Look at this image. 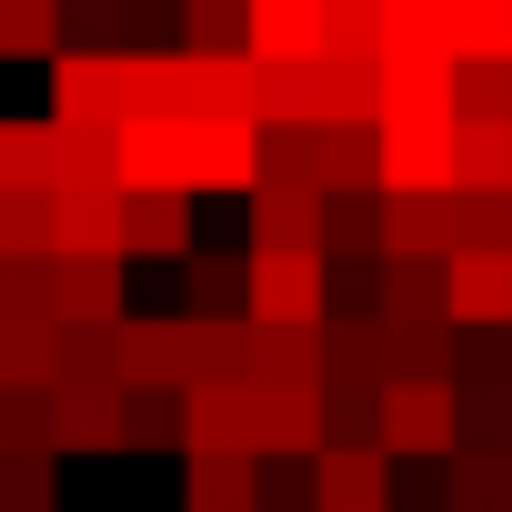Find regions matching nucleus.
I'll return each instance as SVG.
<instances>
[{
  "label": "nucleus",
  "mask_w": 512,
  "mask_h": 512,
  "mask_svg": "<svg viewBox=\"0 0 512 512\" xmlns=\"http://www.w3.org/2000/svg\"><path fill=\"white\" fill-rule=\"evenodd\" d=\"M452 101H382L372 141H382V191H452Z\"/></svg>",
  "instance_id": "1"
},
{
  "label": "nucleus",
  "mask_w": 512,
  "mask_h": 512,
  "mask_svg": "<svg viewBox=\"0 0 512 512\" xmlns=\"http://www.w3.org/2000/svg\"><path fill=\"white\" fill-rule=\"evenodd\" d=\"M111 372H121V392H191L201 382V312L111 322Z\"/></svg>",
  "instance_id": "2"
},
{
  "label": "nucleus",
  "mask_w": 512,
  "mask_h": 512,
  "mask_svg": "<svg viewBox=\"0 0 512 512\" xmlns=\"http://www.w3.org/2000/svg\"><path fill=\"white\" fill-rule=\"evenodd\" d=\"M322 302H332V262H322V251H251L241 322H262V332H322Z\"/></svg>",
  "instance_id": "3"
},
{
  "label": "nucleus",
  "mask_w": 512,
  "mask_h": 512,
  "mask_svg": "<svg viewBox=\"0 0 512 512\" xmlns=\"http://www.w3.org/2000/svg\"><path fill=\"white\" fill-rule=\"evenodd\" d=\"M51 121L121 131L131 121V51H51Z\"/></svg>",
  "instance_id": "4"
},
{
  "label": "nucleus",
  "mask_w": 512,
  "mask_h": 512,
  "mask_svg": "<svg viewBox=\"0 0 512 512\" xmlns=\"http://www.w3.org/2000/svg\"><path fill=\"white\" fill-rule=\"evenodd\" d=\"M121 442H131L121 372H61L51 382V452H121Z\"/></svg>",
  "instance_id": "5"
},
{
  "label": "nucleus",
  "mask_w": 512,
  "mask_h": 512,
  "mask_svg": "<svg viewBox=\"0 0 512 512\" xmlns=\"http://www.w3.org/2000/svg\"><path fill=\"white\" fill-rule=\"evenodd\" d=\"M452 382L442 372H412V382H382V452H452Z\"/></svg>",
  "instance_id": "6"
},
{
  "label": "nucleus",
  "mask_w": 512,
  "mask_h": 512,
  "mask_svg": "<svg viewBox=\"0 0 512 512\" xmlns=\"http://www.w3.org/2000/svg\"><path fill=\"white\" fill-rule=\"evenodd\" d=\"M312 512H392V452L382 442H322L312 452Z\"/></svg>",
  "instance_id": "7"
},
{
  "label": "nucleus",
  "mask_w": 512,
  "mask_h": 512,
  "mask_svg": "<svg viewBox=\"0 0 512 512\" xmlns=\"http://www.w3.org/2000/svg\"><path fill=\"white\" fill-rule=\"evenodd\" d=\"M332 191L322 181H251V251H322Z\"/></svg>",
  "instance_id": "8"
},
{
  "label": "nucleus",
  "mask_w": 512,
  "mask_h": 512,
  "mask_svg": "<svg viewBox=\"0 0 512 512\" xmlns=\"http://www.w3.org/2000/svg\"><path fill=\"white\" fill-rule=\"evenodd\" d=\"M51 201H61V251H81V262H131V191L121 181H71Z\"/></svg>",
  "instance_id": "9"
},
{
  "label": "nucleus",
  "mask_w": 512,
  "mask_h": 512,
  "mask_svg": "<svg viewBox=\"0 0 512 512\" xmlns=\"http://www.w3.org/2000/svg\"><path fill=\"white\" fill-rule=\"evenodd\" d=\"M181 492H191V512H262V452L191 442L181 452Z\"/></svg>",
  "instance_id": "10"
},
{
  "label": "nucleus",
  "mask_w": 512,
  "mask_h": 512,
  "mask_svg": "<svg viewBox=\"0 0 512 512\" xmlns=\"http://www.w3.org/2000/svg\"><path fill=\"white\" fill-rule=\"evenodd\" d=\"M442 322H512V251H442Z\"/></svg>",
  "instance_id": "11"
},
{
  "label": "nucleus",
  "mask_w": 512,
  "mask_h": 512,
  "mask_svg": "<svg viewBox=\"0 0 512 512\" xmlns=\"http://www.w3.org/2000/svg\"><path fill=\"white\" fill-rule=\"evenodd\" d=\"M51 312H61V332H111L121 322V262L51 251Z\"/></svg>",
  "instance_id": "12"
},
{
  "label": "nucleus",
  "mask_w": 512,
  "mask_h": 512,
  "mask_svg": "<svg viewBox=\"0 0 512 512\" xmlns=\"http://www.w3.org/2000/svg\"><path fill=\"white\" fill-rule=\"evenodd\" d=\"M452 251V191H382V262H442Z\"/></svg>",
  "instance_id": "13"
},
{
  "label": "nucleus",
  "mask_w": 512,
  "mask_h": 512,
  "mask_svg": "<svg viewBox=\"0 0 512 512\" xmlns=\"http://www.w3.org/2000/svg\"><path fill=\"white\" fill-rule=\"evenodd\" d=\"M332 0H251V61H322Z\"/></svg>",
  "instance_id": "14"
},
{
  "label": "nucleus",
  "mask_w": 512,
  "mask_h": 512,
  "mask_svg": "<svg viewBox=\"0 0 512 512\" xmlns=\"http://www.w3.org/2000/svg\"><path fill=\"white\" fill-rule=\"evenodd\" d=\"M191 191H131V262H191Z\"/></svg>",
  "instance_id": "15"
},
{
  "label": "nucleus",
  "mask_w": 512,
  "mask_h": 512,
  "mask_svg": "<svg viewBox=\"0 0 512 512\" xmlns=\"http://www.w3.org/2000/svg\"><path fill=\"white\" fill-rule=\"evenodd\" d=\"M61 181V121H0V191H51Z\"/></svg>",
  "instance_id": "16"
},
{
  "label": "nucleus",
  "mask_w": 512,
  "mask_h": 512,
  "mask_svg": "<svg viewBox=\"0 0 512 512\" xmlns=\"http://www.w3.org/2000/svg\"><path fill=\"white\" fill-rule=\"evenodd\" d=\"M61 251V201L51 191H0V262H51Z\"/></svg>",
  "instance_id": "17"
},
{
  "label": "nucleus",
  "mask_w": 512,
  "mask_h": 512,
  "mask_svg": "<svg viewBox=\"0 0 512 512\" xmlns=\"http://www.w3.org/2000/svg\"><path fill=\"white\" fill-rule=\"evenodd\" d=\"M452 191H512V121H462L452 131Z\"/></svg>",
  "instance_id": "18"
},
{
  "label": "nucleus",
  "mask_w": 512,
  "mask_h": 512,
  "mask_svg": "<svg viewBox=\"0 0 512 512\" xmlns=\"http://www.w3.org/2000/svg\"><path fill=\"white\" fill-rule=\"evenodd\" d=\"M181 51H201V61L251 51V0H181Z\"/></svg>",
  "instance_id": "19"
},
{
  "label": "nucleus",
  "mask_w": 512,
  "mask_h": 512,
  "mask_svg": "<svg viewBox=\"0 0 512 512\" xmlns=\"http://www.w3.org/2000/svg\"><path fill=\"white\" fill-rule=\"evenodd\" d=\"M51 442H11L0 452V512H61V482H51Z\"/></svg>",
  "instance_id": "20"
},
{
  "label": "nucleus",
  "mask_w": 512,
  "mask_h": 512,
  "mask_svg": "<svg viewBox=\"0 0 512 512\" xmlns=\"http://www.w3.org/2000/svg\"><path fill=\"white\" fill-rule=\"evenodd\" d=\"M241 302H251V251H241V262L191 251V312H201V322H241Z\"/></svg>",
  "instance_id": "21"
},
{
  "label": "nucleus",
  "mask_w": 512,
  "mask_h": 512,
  "mask_svg": "<svg viewBox=\"0 0 512 512\" xmlns=\"http://www.w3.org/2000/svg\"><path fill=\"white\" fill-rule=\"evenodd\" d=\"M452 61H512V0H452Z\"/></svg>",
  "instance_id": "22"
},
{
  "label": "nucleus",
  "mask_w": 512,
  "mask_h": 512,
  "mask_svg": "<svg viewBox=\"0 0 512 512\" xmlns=\"http://www.w3.org/2000/svg\"><path fill=\"white\" fill-rule=\"evenodd\" d=\"M61 51V0H0V61H51Z\"/></svg>",
  "instance_id": "23"
},
{
  "label": "nucleus",
  "mask_w": 512,
  "mask_h": 512,
  "mask_svg": "<svg viewBox=\"0 0 512 512\" xmlns=\"http://www.w3.org/2000/svg\"><path fill=\"white\" fill-rule=\"evenodd\" d=\"M452 251H512V191H452Z\"/></svg>",
  "instance_id": "24"
},
{
  "label": "nucleus",
  "mask_w": 512,
  "mask_h": 512,
  "mask_svg": "<svg viewBox=\"0 0 512 512\" xmlns=\"http://www.w3.org/2000/svg\"><path fill=\"white\" fill-rule=\"evenodd\" d=\"M452 111L462 121H512V61H452Z\"/></svg>",
  "instance_id": "25"
},
{
  "label": "nucleus",
  "mask_w": 512,
  "mask_h": 512,
  "mask_svg": "<svg viewBox=\"0 0 512 512\" xmlns=\"http://www.w3.org/2000/svg\"><path fill=\"white\" fill-rule=\"evenodd\" d=\"M332 51L382 61V0H332Z\"/></svg>",
  "instance_id": "26"
}]
</instances>
